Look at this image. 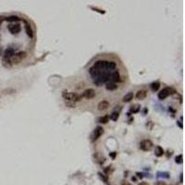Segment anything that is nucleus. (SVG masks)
<instances>
[{
    "mask_svg": "<svg viewBox=\"0 0 185 185\" xmlns=\"http://www.w3.org/2000/svg\"><path fill=\"white\" fill-rule=\"evenodd\" d=\"M94 158L107 183L119 169V184L138 185L171 178L183 163V100L176 87L161 81L139 85L102 115L92 135Z\"/></svg>",
    "mask_w": 185,
    "mask_h": 185,
    "instance_id": "obj_1",
    "label": "nucleus"
},
{
    "mask_svg": "<svg viewBox=\"0 0 185 185\" xmlns=\"http://www.w3.org/2000/svg\"><path fill=\"white\" fill-rule=\"evenodd\" d=\"M130 83L127 69L113 53H102L88 62L74 78L67 80L63 101L70 108L106 114L126 94Z\"/></svg>",
    "mask_w": 185,
    "mask_h": 185,
    "instance_id": "obj_2",
    "label": "nucleus"
}]
</instances>
